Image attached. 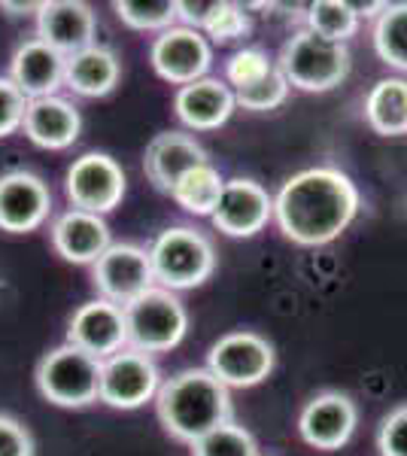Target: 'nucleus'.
<instances>
[{
	"label": "nucleus",
	"mask_w": 407,
	"mask_h": 456,
	"mask_svg": "<svg viewBox=\"0 0 407 456\" xmlns=\"http://www.w3.org/2000/svg\"><path fill=\"white\" fill-rule=\"evenodd\" d=\"M277 68V61H271V55L258 46H247L238 49L232 58L225 61V83L232 88H243L256 79H262L265 73Z\"/></svg>",
	"instance_id": "nucleus-31"
},
{
	"label": "nucleus",
	"mask_w": 407,
	"mask_h": 456,
	"mask_svg": "<svg viewBox=\"0 0 407 456\" xmlns=\"http://www.w3.org/2000/svg\"><path fill=\"white\" fill-rule=\"evenodd\" d=\"M52 213V189L31 171H10L0 176V232H37Z\"/></svg>",
	"instance_id": "nucleus-15"
},
{
	"label": "nucleus",
	"mask_w": 407,
	"mask_h": 456,
	"mask_svg": "<svg viewBox=\"0 0 407 456\" xmlns=\"http://www.w3.org/2000/svg\"><path fill=\"white\" fill-rule=\"evenodd\" d=\"M377 451H380V456H407V404L392 408L380 420Z\"/></svg>",
	"instance_id": "nucleus-32"
},
{
	"label": "nucleus",
	"mask_w": 407,
	"mask_h": 456,
	"mask_svg": "<svg viewBox=\"0 0 407 456\" xmlns=\"http://www.w3.org/2000/svg\"><path fill=\"white\" fill-rule=\"evenodd\" d=\"M122 61L110 46L92 43V46L79 49L68 55L64 61V86L79 98H103L119 86Z\"/></svg>",
	"instance_id": "nucleus-22"
},
{
	"label": "nucleus",
	"mask_w": 407,
	"mask_h": 456,
	"mask_svg": "<svg viewBox=\"0 0 407 456\" xmlns=\"http://www.w3.org/2000/svg\"><path fill=\"white\" fill-rule=\"evenodd\" d=\"M125 326H128V347L155 356L183 344L189 332V311L176 292L152 286L125 307Z\"/></svg>",
	"instance_id": "nucleus-6"
},
{
	"label": "nucleus",
	"mask_w": 407,
	"mask_h": 456,
	"mask_svg": "<svg viewBox=\"0 0 407 456\" xmlns=\"http://www.w3.org/2000/svg\"><path fill=\"white\" fill-rule=\"evenodd\" d=\"M116 16L131 31H167L176 21V0H116Z\"/></svg>",
	"instance_id": "nucleus-27"
},
{
	"label": "nucleus",
	"mask_w": 407,
	"mask_h": 456,
	"mask_svg": "<svg viewBox=\"0 0 407 456\" xmlns=\"http://www.w3.org/2000/svg\"><path fill=\"white\" fill-rule=\"evenodd\" d=\"M238 110L234 92L225 79L204 77L198 83L176 88L174 94V113L189 131H216L222 128Z\"/></svg>",
	"instance_id": "nucleus-18"
},
{
	"label": "nucleus",
	"mask_w": 407,
	"mask_h": 456,
	"mask_svg": "<svg viewBox=\"0 0 407 456\" xmlns=\"http://www.w3.org/2000/svg\"><path fill=\"white\" fill-rule=\"evenodd\" d=\"M253 21H249V12L243 4H232V0H216L210 19L204 25V37L210 43H219V46H228V43H238L249 34Z\"/></svg>",
	"instance_id": "nucleus-30"
},
{
	"label": "nucleus",
	"mask_w": 407,
	"mask_h": 456,
	"mask_svg": "<svg viewBox=\"0 0 407 456\" xmlns=\"http://www.w3.org/2000/svg\"><path fill=\"white\" fill-rule=\"evenodd\" d=\"M49 238L55 253L73 265H94L113 244V232H110L107 219L77 208L58 213L49 228Z\"/></svg>",
	"instance_id": "nucleus-16"
},
{
	"label": "nucleus",
	"mask_w": 407,
	"mask_h": 456,
	"mask_svg": "<svg viewBox=\"0 0 407 456\" xmlns=\"http://www.w3.org/2000/svg\"><path fill=\"white\" fill-rule=\"evenodd\" d=\"M155 414L170 438L195 444L216 426L234 420L232 389L222 387L207 369H183L161 380Z\"/></svg>",
	"instance_id": "nucleus-2"
},
{
	"label": "nucleus",
	"mask_w": 407,
	"mask_h": 456,
	"mask_svg": "<svg viewBox=\"0 0 407 456\" xmlns=\"http://www.w3.org/2000/svg\"><path fill=\"white\" fill-rule=\"evenodd\" d=\"M273 347L265 335L249 332V329H238V332L222 335L207 353L204 369L228 389H249L268 380L273 371Z\"/></svg>",
	"instance_id": "nucleus-7"
},
{
	"label": "nucleus",
	"mask_w": 407,
	"mask_h": 456,
	"mask_svg": "<svg viewBox=\"0 0 407 456\" xmlns=\"http://www.w3.org/2000/svg\"><path fill=\"white\" fill-rule=\"evenodd\" d=\"M0 10L6 12V16H34L40 12V4H12V0H0Z\"/></svg>",
	"instance_id": "nucleus-36"
},
{
	"label": "nucleus",
	"mask_w": 407,
	"mask_h": 456,
	"mask_svg": "<svg viewBox=\"0 0 407 456\" xmlns=\"http://www.w3.org/2000/svg\"><path fill=\"white\" fill-rule=\"evenodd\" d=\"M161 387V371L152 356L125 347L101 362V399L116 411H137L155 402Z\"/></svg>",
	"instance_id": "nucleus-9"
},
{
	"label": "nucleus",
	"mask_w": 407,
	"mask_h": 456,
	"mask_svg": "<svg viewBox=\"0 0 407 456\" xmlns=\"http://www.w3.org/2000/svg\"><path fill=\"white\" fill-rule=\"evenodd\" d=\"M359 25L362 19L350 6V0H316V4H307L305 28L331 43H344L346 46L359 34Z\"/></svg>",
	"instance_id": "nucleus-26"
},
{
	"label": "nucleus",
	"mask_w": 407,
	"mask_h": 456,
	"mask_svg": "<svg viewBox=\"0 0 407 456\" xmlns=\"http://www.w3.org/2000/svg\"><path fill=\"white\" fill-rule=\"evenodd\" d=\"M204 161H207V152L195 137L183 134V131H165V134H155L150 146H146L143 171L159 192L170 195L176 180L186 171H191V167L204 165Z\"/></svg>",
	"instance_id": "nucleus-21"
},
{
	"label": "nucleus",
	"mask_w": 407,
	"mask_h": 456,
	"mask_svg": "<svg viewBox=\"0 0 407 456\" xmlns=\"http://www.w3.org/2000/svg\"><path fill=\"white\" fill-rule=\"evenodd\" d=\"M68 344L85 350L94 359H110L128 347V326H125V307L113 301L92 298L79 305L68 320Z\"/></svg>",
	"instance_id": "nucleus-12"
},
{
	"label": "nucleus",
	"mask_w": 407,
	"mask_h": 456,
	"mask_svg": "<svg viewBox=\"0 0 407 456\" xmlns=\"http://www.w3.org/2000/svg\"><path fill=\"white\" fill-rule=\"evenodd\" d=\"M213 6H216V0H176V19H180L186 28L204 31Z\"/></svg>",
	"instance_id": "nucleus-35"
},
{
	"label": "nucleus",
	"mask_w": 407,
	"mask_h": 456,
	"mask_svg": "<svg viewBox=\"0 0 407 456\" xmlns=\"http://www.w3.org/2000/svg\"><path fill=\"white\" fill-rule=\"evenodd\" d=\"M25 110H28L25 94L19 92L10 77H0V137H10L21 131Z\"/></svg>",
	"instance_id": "nucleus-33"
},
{
	"label": "nucleus",
	"mask_w": 407,
	"mask_h": 456,
	"mask_svg": "<svg viewBox=\"0 0 407 456\" xmlns=\"http://www.w3.org/2000/svg\"><path fill=\"white\" fill-rule=\"evenodd\" d=\"M92 283L98 298L128 307L155 286L150 249L140 244H110L107 253L92 265Z\"/></svg>",
	"instance_id": "nucleus-11"
},
{
	"label": "nucleus",
	"mask_w": 407,
	"mask_h": 456,
	"mask_svg": "<svg viewBox=\"0 0 407 456\" xmlns=\"http://www.w3.org/2000/svg\"><path fill=\"white\" fill-rule=\"evenodd\" d=\"M98 19L83 0H46L37 12V37L64 58L92 46Z\"/></svg>",
	"instance_id": "nucleus-17"
},
{
	"label": "nucleus",
	"mask_w": 407,
	"mask_h": 456,
	"mask_svg": "<svg viewBox=\"0 0 407 456\" xmlns=\"http://www.w3.org/2000/svg\"><path fill=\"white\" fill-rule=\"evenodd\" d=\"M289 88L292 86L286 83V77L280 73V68H273L265 73L262 79H256V83H249L243 88H232V92H234L238 107L249 110V113H268V110H277L286 104Z\"/></svg>",
	"instance_id": "nucleus-29"
},
{
	"label": "nucleus",
	"mask_w": 407,
	"mask_h": 456,
	"mask_svg": "<svg viewBox=\"0 0 407 456\" xmlns=\"http://www.w3.org/2000/svg\"><path fill=\"white\" fill-rule=\"evenodd\" d=\"M125 189H128V176L119 161L107 152H83L64 174V192L70 208L98 213V216L119 208Z\"/></svg>",
	"instance_id": "nucleus-8"
},
{
	"label": "nucleus",
	"mask_w": 407,
	"mask_h": 456,
	"mask_svg": "<svg viewBox=\"0 0 407 456\" xmlns=\"http://www.w3.org/2000/svg\"><path fill=\"white\" fill-rule=\"evenodd\" d=\"M359 426V408L346 393H325L313 395L298 414V432L305 444L316 451H340L353 438Z\"/></svg>",
	"instance_id": "nucleus-14"
},
{
	"label": "nucleus",
	"mask_w": 407,
	"mask_h": 456,
	"mask_svg": "<svg viewBox=\"0 0 407 456\" xmlns=\"http://www.w3.org/2000/svg\"><path fill=\"white\" fill-rule=\"evenodd\" d=\"M64 58L61 53L43 43L40 37H31L12 53L10 58V79L28 101L52 98L64 86Z\"/></svg>",
	"instance_id": "nucleus-20"
},
{
	"label": "nucleus",
	"mask_w": 407,
	"mask_h": 456,
	"mask_svg": "<svg viewBox=\"0 0 407 456\" xmlns=\"http://www.w3.org/2000/svg\"><path fill=\"white\" fill-rule=\"evenodd\" d=\"M0 456H34V438L28 426L10 414H0Z\"/></svg>",
	"instance_id": "nucleus-34"
},
{
	"label": "nucleus",
	"mask_w": 407,
	"mask_h": 456,
	"mask_svg": "<svg viewBox=\"0 0 407 456\" xmlns=\"http://www.w3.org/2000/svg\"><path fill=\"white\" fill-rule=\"evenodd\" d=\"M350 6L356 10L359 19H377L383 12V6L387 4H362V0H350Z\"/></svg>",
	"instance_id": "nucleus-37"
},
{
	"label": "nucleus",
	"mask_w": 407,
	"mask_h": 456,
	"mask_svg": "<svg viewBox=\"0 0 407 456\" xmlns=\"http://www.w3.org/2000/svg\"><path fill=\"white\" fill-rule=\"evenodd\" d=\"M222 189H225V180H222L219 167L204 161V165L191 167L176 180V186L170 189V198L191 216H213Z\"/></svg>",
	"instance_id": "nucleus-24"
},
{
	"label": "nucleus",
	"mask_w": 407,
	"mask_h": 456,
	"mask_svg": "<svg viewBox=\"0 0 407 456\" xmlns=\"http://www.w3.org/2000/svg\"><path fill=\"white\" fill-rule=\"evenodd\" d=\"M374 53L392 70L407 73V4H387L371 28Z\"/></svg>",
	"instance_id": "nucleus-25"
},
{
	"label": "nucleus",
	"mask_w": 407,
	"mask_h": 456,
	"mask_svg": "<svg viewBox=\"0 0 407 456\" xmlns=\"http://www.w3.org/2000/svg\"><path fill=\"white\" fill-rule=\"evenodd\" d=\"M277 68L286 83L301 92H331L350 77L353 55L350 46L331 43L325 37L307 31H295L280 49Z\"/></svg>",
	"instance_id": "nucleus-4"
},
{
	"label": "nucleus",
	"mask_w": 407,
	"mask_h": 456,
	"mask_svg": "<svg viewBox=\"0 0 407 456\" xmlns=\"http://www.w3.org/2000/svg\"><path fill=\"white\" fill-rule=\"evenodd\" d=\"M21 131L40 150H68L83 134V113L73 101L61 98V94L37 98L28 101Z\"/></svg>",
	"instance_id": "nucleus-19"
},
{
	"label": "nucleus",
	"mask_w": 407,
	"mask_h": 456,
	"mask_svg": "<svg viewBox=\"0 0 407 456\" xmlns=\"http://www.w3.org/2000/svg\"><path fill=\"white\" fill-rule=\"evenodd\" d=\"M362 195L340 167L316 165L292 174L273 195V223L298 247H325L356 219Z\"/></svg>",
	"instance_id": "nucleus-1"
},
{
	"label": "nucleus",
	"mask_w": 407,
	"mask_h": 456,
	"mask_svg": "<svg viewBox=\"0 0 407 456\" xmlns=\"http://www.w3.org/2000/svg\"><path fill=\"white\" fill-rule=\"evenodd\" d=\"M191 447V456H258V444L247 426L228 420L198 438Z\"/></svg>",
	"instance_id": "nucleus-28"
},
{
	"label": "nucleus",
	"mask_w": 407,
	"mask_h": 456,
	"mask_svg": "<svg viewBox=\"0 0 407 456\" xmlns=\"http://www.w3.org/2000/svg\"><path fill=\"white\" fill-rule=\"evenodd\" d=\"M152 70L170 86H189L210 77L213 68V43L201 31L186 25H174L155 34L150 46Z\"/></svg>",
	"instance_id": "nucleus-10"
},
{
	"label": "nucleus",
	"mask_w": 407,
	"mask_h": 456,
	"mask_svg": "<svg viewBox=\"0 0 407 456\" xmlns=\"http://www.w3.org/2000/svg\"><path fill=\"white\" fill-rule=\"evenodd\" d=\"M365 122L383 137L407 134V79L383 77L365 94Z\"/></svg>",
	"instance_id": "nucleus-23"
},
{
	"label": "nucleus",
	"mask_w": 407,
	"mask_h": 456,
	"mask_svg": "<svg viewBox=\"0 0 407 456\" xmlns=\"http://www.w3.org/2000/svg\"><path fill=\"white\" fill-rule=\"evenodd\" d=\"M210 219L228 238H253L273 219V195L249 176H234L225 180Z\"/></svg>",
	"instance_id": "nucleus-13"
},
{
	"label": "nucleus",
	"mask_w": 407,
	"mask_h": 456,
	"mask_svg": "<svg viewBox=\"0 0 407 456\" xmlns=\"http://www.w3.org/2000/svg\"><path fill=\"white\" fill-rule=\"evenodd\" d=\"M258 456H265V453H258Z\"/></svg>",
	"instance_id": "nucleus-38"
},
{
	"label": "nucleus",
	"mask_w": 407,
	"mask_h": 456,
	"mask_svg": "<svg viewBox=\"0 0 407 456\" xmlns=\"http://www.w3.org/2000/svg\"><path fill=\"white\" fill-rule=\"evenodd\" d=\"M155 286L167 292H186L207 283L216 271V249L204 232L191 225H170L150 244Z\"/></svg>",
	"instance_id": "nucleus-3"
},
{
	"label": "nucleus",
	"mask_w": 407,
	"mask_h": 456,
	"mask_svg": "<svg viewBox=\"0 0 407 456\" xmlns=\"http://www.w3.org/2000/svg\"><path fill=\"white\" fill-rule=\"evenodd\" d=\"M34 380L43 399L58 408H88L101 399V359L64 341L43 353Z\"/></svg>",
	"instance_id": "nucleus-5"
}]
</instances>
